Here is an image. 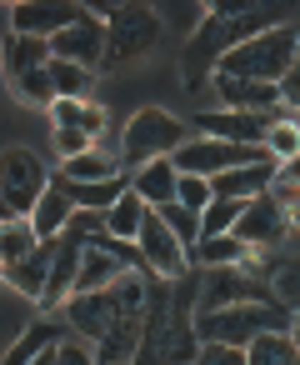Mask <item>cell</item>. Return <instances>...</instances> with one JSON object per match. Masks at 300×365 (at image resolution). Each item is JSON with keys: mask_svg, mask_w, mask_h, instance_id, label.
I'll list each match as a JSON object with an SVG mask.
<instances>
[{"mask_svg": "<svg viewBox=\"0 0 300 365\" xmlns=\"http://www.w3.org/2000/svg\"><path fill=\"white\" fill-rule=\"evenodd\" d=\"M145 305H150V275H125L110 290L71 295L66 320H71V330L81 340L95 345V365H125L130 350H140Z\"/></svg>", "mask_w": 300, "mask_h": 365, "instance_id": "6da1fadb", "label": "cell"}, {"mask_svg": "<svg viewBox=\"0 0 300 365\" xmlns=\"http://www.w3.org/2000/svg\"><path fill=\"white\" fill-rule=\"evenodd\" d=\"M195 295H200V275L195 270L185 280H155L150 275L145 335H140V355L130 365H195V355H200Z\"/></svg>", "mask_w": 300, "mask_h": 365, "instance_id": "7a4b0ae2", "label": "cell"}, {"mask_svg": "<svg viewBox=\"0 0 300 365\" xmlns=\"http://www.w3.org/2000/svg\"><path fill=\"white\" fill-rule=\"evenodd\" d=\"M290 16H295L290 6H210L205 26L190 31V41H185V51H180V76H185V86L200 91V86L215 76V66H220L235 46H245V41L265 36V31L290 26Z\"/></svg>", "mask_w": 300, "mask_h": 365, "instance_id": "3957f363", "label": "cell"}, {"mask_svg": "<svg viewBox=\"0 0 300 365\" xmlns=\"http://www.w3.org/2000/svg\"><path fill=\"white\" fill-rule=\"evenodd\" d=\"M295 56H300V31L280 26V31H265V36L235 46V51L215 66V76H235V81H255V86H280V81L290 76Z\"/></svg>", "mask_w": 300, "mask_h": 365, "instance_id": "277c9868", "label": "cell"}, {"mask_svg": "<svg viewBox=\"0 0 300 365\" xmlns=\"http://www.w3.org/2000/svg\"><path fill=\"white\" fill-rule=\"evenodd\" d=\"M290 330V310L285 305H230V310H195V335L200 345H230V350H250L260 335Z\"/></svg>", "mask_w": 300, "mask_h": 365, "instance_id": "5b68a950", "label": "cell"}, {"mask_svg": "<svg viewBox=\"0 0 300 365\" xmlns=\"http://www.w3.org/2000/svg\"><path fill=\"white\" fill-rule=\"evenodd\" d=\"M180 145H185V120H175V115L160 110V106H145V110L130 115V125H125V135H120V165H125V175H135L140 165L165 160V155H175Z\"/></svg>", "mask_w": 300, "mask_h": 365, "instance_id": "8992f818", "label": "cell"}, {"mask_svg": "<svg viewBox=\"0 0 300 365\" xmlns=\"http://www.w3.org/2000/svg\"><path fill=\"white\" fill-rule=\"evenodd\" d=\"M270 270H275V260L230 265V270H205V275H200L195 310H230V305H280V300H275V290H270Z\"/></svg>", "mask_w": 300, "mask_h": 365, "instance_id": "52a82bcc", "label": "cell"}, {"mask_svg": "<svg viewBox=\"0 0 300 365\" xmlns=\"http://www.w3.org/2000/svg\"><path fill=\"white\" fill-rule=\"evenodd\" d=\"M160 46V16L150 6H110L105 11V71L135 66Z\"/></svg>", "mask_w": 300, "mask_h": 365, "instance_id": "ba28073f", "label": "cell"}, {"mask_svg": "<svg viewBox=\"0 0 300 365\" xmlns=\"http://www.w3.org/2000/svg\"><path fill=\"white\" fill-rule=\"evenodd\" d=\"M51 170H46V160L36 155V150H26V145H6L0 150V190H6V205H11V215H21V220H31V210H36V200L51 190Z\"/></svg>", "mask_w": 300, "mask_h": 365, "instance_id": "9c48e42d", "label": "cell"}, {"mask_svg": "<svg viewBox=\"0 0 300 365\" xmlns=\"http://www.w3.org/2000/svg\"><path fill=\"white\" fill-rule=\"evenodd\" d=\"M290 115L285 106L275 110H195V130L210 135V140H230V145H250V150H265V135L270 125Z\"/></svg>", "mask_w": 300, "mask_h": 365, "instance_id": "30bf717a", "label": "cell"}, {"mask_svg": "<svg viewBox=\"0 0 300 365\" xmlns=\"http://www.w3.org/2000/svg\"><path fill=\"white\" fill-rule=\"evenodd\" d=\"M135 245H140L145 270H150L155 280H185V275L195 270V265H190V250L175 240V230L160 220V210H145V225H140Z\"/></svg>", "mask_w": 300, "mask_h": 365, "instance_id": "8fae6325", "label": "cell"}, {"mask_svg": "<svg viewBox=\"0 0 300 365\" xmlns=\"http://www.w3.org/2000/svg\"><path fill=\"white\" fill-rule=\"evenodd\" d=\"M81 16H86V6H76V0H21V6H11V31L36 36V41H56Z\"/></svg>", "mask_w": 300, "mask_h": 365, "instance_id": "7c38bea8", "label": "cell"}, {"mask_svg": "<svg viewBox=\"0 0 300 365\" xmlns=\"http://www.w3.org/2000/svg\"><path fill=\"white\" fill-rule=\"evenodd\" d=\"M290 230H295V225H290V215L280 210V200H275L270 190H265V195H255V200H245V215H240V225H235V235H240L255 255L275 250Z\"/></svg>", "mask_w": 300, "mask_h": 365, "instance_id": "4fadbf2b", "label": "cell"}, {"mask_svg": "<svg viewBox=\"0 0 300 365\" xmlns=\"http://www.w3.org/2000/svg\"><path fill=\"white\" fill-rule=\"evenodd\" d=\"M51 56H56V61H71V66L95 71V66L105 61V16H95V11L86 6V16H81L71 31H61V36L51 41Z\"/></svg>", "mask_w": 300, "mask_h": 365, "instance_id": "5bb4252c", "label": "cell"}, {"mask_svg": "<svg viewBox=\"0 0 300 365\" xmlns=\"http://www.w3.org/2000/svg\"><path fill=\"white\" fill-rule=\"evenodd\" d=\"M81 255H86V245H81V240H71V235H61V240H56V265H51L46 295L36 300L41 310H66V300L76 295V280H81Z\"/></svg>", "mask_w": 300, "mask_h": 365, "instance_id": "9a60e30c", "label": "cell"}, {"mask_svg": "<svg viewBox=\"0 0 300 365\" xmlns=\"http://www.w3.org/2000/svg\"><path fill=\"white\" fill-rule=\"evenodd\" d=\"M56 56H51V41H36V36H6V46H0V66H6V81L11 86H21L26 76H36V71H46Z\"/></svg>", "mask_w": 300, "mask_h": 365, "instance_id": "2e32d148", "label": "cell"}, {"mask_svg": "<svg viewBox=\"0 0 300 365\" xmlns=\"http://www.w3.org/2000/svg\"><path fill=\"white\" fill-rule=\"evenodd\" d=\"M130 190L150 205V210H165V205H175V190H180V170H175V160L165 155V160H150V165H140L135 175H130Z\"/></svg>", "mask_w": 300, "mask_h": 365, "instance_id": "e0dca14e", "label": "cell"}, {"mask_svg": "<svg viewBox=\"0 0 300 365\" xmlns=\"http://www.w3.org/2000/svg\"><path fill=\"white\" fill-rule=\"evenodd\" d=\"M275 170H280L275 160L225 170V175H215V180H210V195H215V200H255V195H265V190L275 185Z\"/></svg>", "mask_w": 300, "mask_h": 365, "instance_id": "ac0fdd59", "label": "cell"}, {"mask_svg": "<svg viewBox=\"0 0 300 365\" xmlns=\"http://www.w3.org/2000/svg\"><path fill=\"white\" fill-rule=\"evenodd\" d=\"M210 91L220 96L225 110H275L280 106V86H255V81H235V76H210Z\"/></svg>", "mask_w": 300, "mask_h": 365, "instance_id": "d6986e66", "label": "cell"}, {"mask_svg": "<svg viewBox=\"0 0 300 365\" xmlns=\"http://www.w3.org/2000/svg\"><path fill=\"white\" fill-rule=\"evenodd\" d=\"M260 255L240 240V235H205L195 250H190V265L200 270H230V265H255Z\"/></svg>", "mask_w": 300, "mask_h": 365, "instance_id": "ffe728a7", "label": "cell"}, {"mask_svg": "<svg viewBox=\"0 0 300 365\" xmlns=\"http://www.w3.org/2000/svg\"><path fill=\"white\" fill-rule=\"evenodd\" d=\"M71 215H76V200L61 190V180H51V190H46V195L36 200V210H31V225H36V235L51 245V240H61V235H66Z\"/></svg>", "mask_w": 300, "mask_h": 365, "instance_id": "44dd1931", "label": "cell"}, {"mask_svg": "<svg viewBox=\"0 0 300 365\" xmlns=\"http://www.w3.org/2000/svg\"><path fill=\"white\" fill-rule=\"evenodd\" d=\"M130 270L110 255V250H100V245H86V255H81V280H76V295H95V290H110L115 280H125Z\"/></svg>", "mask_w": 300, "mask_h": 365, "instance_id": "7402d4cb", "label": "cell"}, {"mask_svg": "<svg viewBox=\"0 0 300 365\" xmlns=\"http://www.w3.org/2000/svg\"><path fill=\"white\" fill-rule=\"evenodd\" d=\"M56 175L76 180V185H100V180L125 175V165H120V155H110V150H86V155H76V160H61Z\"/></svg>", "mask_w": 300, "mask_h": 365, "instance_id": "603a6c76", "label": "cell"}, {"mask_svg": "<svg viewBox=\"0 0 300 365\" xmlns=\"http://www.w3.org/2000/svg\"><path fill=\"white\" fill-rule=\"evenodd\" d=\"M51 265H56V240H51V245H41L31 260L11 265V270H6V280H11V290H21L26 300H41V295H46V280H51Z\"/></svg>", "mask_w": 300, "mask_h": 365, "instance_id": "cb8c5ba5", "label": "cell"}, {"mask_svg": "<svg viewBox=\"0 0 300 365\" xmlns=\"http://www.w3.org/2000/svg\"><path fill=\"white\" fill-rule=\"evenodd\" d=\"M51 125H66V130H81L90 140H100L105 125H110V115L100 106H90V101H56L51 106Z\"/></svg>", "mask_w": 300, "mask_h": 365, "instance_id": "d4e9b609", "label": "cell"}, {"mask_svg": "<svg viewBox=\"0 0 300 365\" xmlns=\"http://www.w3.org/2000/svg\"><path fill=\"white\" fill-rule=\"evenodd\" d=\"M41 245H46V240H41V235H36V225H31V220H21V215L0 225V260H6V270H11V265H21V260H31Z\"/></svg>", "mask_w": 300, "mask_h": 365, "instance_id": "484cf974", "label": "cell"}, {"mask_svg": "<svg viewBox=\"0 0 300 365\" xmlns=\"http://www.w3.org/2000/svg\"><path fill=\"white\" fill-rule=\"evenodd\" d=\"M66 335L51 325V320H41V325H31V330H21V340L6 350V360H0V365H31L41 350H51V345H61Z\"/></svg>", "mask_w": 300, "mask_h": 365, "instance_id": "4316f807", "label": "cell"}, {"mask_svg": "<svg viewBox=\"0 0 300 365\" xmlns=\"http://www.w3.org/2000/svg\"><path fill=\"white\" fill-rule=\"evenodd\" d=\"M145 210H150V205H145V200H140L135 190H125V195H120V200L110 205V215H105L110 235H115V240H130V245H135V235H140V225H145Z\"/></svg>", "mask_w": 300, "mask_h": 365, "instance_id": "83f0119b", "label": "cell"}, {"mask_svg": "<svg viewBox=\"0 0 300 365\" xmlns=\"http://www.w3.org/2000/svg\"><path fill=\"white\" fill-rule=\"evenodd\" d=\"M250 365H300V345L290 340V330H275V335H260L250 350H245Z\"/></svg>", "mask_w": 300, "mask_h": 365, "instance_id": "f1b7e54d", "label": "cell"}, {"mask_svg": "<svg viewBox=\"0 0 300 365\" xmlns=\"http://www.w3.org/2000/svg\"><path fill=\"white\" fill-rule=\"evenodd\" d=\"M51 81H56V101H86L95 86V71L71 66V61H51Z\"/></svg>", "mask_w": 300, "mask_h": 365, "instance_id": "f546056e", "label": "cell"}, {"mask_svg": "<svg viewBox=\"0 0 300 365\" xmlns=\"http://www.w3.org/2000/svg\"><path fill=\"white\" fill-rule=\"evenodd\" d=\"M270 290H275V300H280L290 315L300 310V255L275 260V270H270Z\"/></svg>", "mask_w": 300, "mask_h": 365, "instance_id": "4dcf8cb0", "label": "cell"}, {"mask_svg": "<svg viewBox=\"0 0 300 365\" xmlns=\"http://www.w3.org/2000/svg\"><path fill=\"white\" fill-rule=\"evenodd\" d=\"M240 215H245V200H210L205 215H200V230H205V235H235ZM205 235H200V240H205Z\"/></svg>", "mask_w": 300, "mask_h": 365, "instance_id": "1f68e13d", "label": "cell"}, {"mask_svg": "<svg viewBox=\"0 0 300 365\" xmlns=\"http://www.w3.org/2000/svg\"><path fill=\"white\" fill-rule=\"evenodd\" d=\"M265 150L275 155V165L295 160V155H300V120H295V115H280V120L270 125V135H265Z\"/></svg>", "mask_w": 300, "mask_h": 365, "instance_id": "d6a6232c", "label": "cell"}, {"mask_svg": "<svg viewBox=\"0 0 300 365\" xmlns=\"http://www.w3.org/2000/svg\"><path fill=\"white\" fill-rule=\"evenodd\" d=\"M160 220L175 230V240H180L185 250H195V245H200V235H205V230H200V215H195V210H185L180 200H175V205H165V210H160Z\"/></svg>", "mask_w": 300, "mask_h": 365, "instance_id": "836d02e7", "label": "cell"}, {"mask_svg": "<svg viewBox=\"0 0 300 365\" xmlns=\"http://www.w3.org/2000/svg\"><path fill=\"white\" fill-rule=\"evenodd\" d=\"M21 101H31V106H41V110H51L56 106V81H51V66L46 71H36V76H26L21 86H11Z\"/></svg>", "mask_w": 300, "mask_h": 365, "instance_id": "e575fe53", "label": "cell"}, {"mask_svg": "<svg viewBox=\"0 0 300 365\" xmlns=\"http://www.w3.org/2000/svg\"><path fill=\"white\" fill-rule=\"evenodd\" d=\"M66 235H71V240H81V245H95L100 235H110V225H105V215H100V210H76V215H71V225H66Z\"/></svg>", "mask_w": 300, "mask_h": 365, "instance_id": "d590c367", "label": "cell"}, {"mask_svg": "<svg viewBox=\"0 0 300 365\" xmlns=\"http://www.w3.org/2000/svg\"><path fill=\"white\" fill-rule=\"evenodd\" d=\"M175 200H180L185 210L205 215V205H210L215 195H210V180H200V175H180V190H175Z\"/></svg>", "mask_w": 300, "mask_h": 365, "instance_id": "8d00e7d4", "label": "cell"}, {"mask_svg": "<svg viewBox=\"0 0 300 365\" xmlns=\"http://www.w3.org/2000/svg\"><path fill=\"white\" fill-rule=\"evenodd\" d=\"M56 150H61L66 160H76V155L95 150V140H90V135H81V130H66V125H56Z\"/></svg>", "mask_w": 300, "mask_h": 365, "instance_id": "74e56055", "label": "cell"}, {"mask_svg": "<svg viewBox=\"0 0 300 365\" xmlns=\"http://www.w3.org/2000/svg\"><path fill=\"white\" fill-rule=\"evenodd\" d=\"M195 365H250L245 350H230V345H200Z\"/></svg>", "mask_w": 300, "mask_h": 365, "instance_id": "f35d334b", "label": "cell"}, {"mask_svg": "<svg viewBox=\"0 0 300 365\" xmlns=\"http://www.w3.org/2000/svg\"><path fill=\"white\" fill-rule=\"evenodd\" d=\"M280 106H285L290 115L300 110V56H295V66H290V76L280 81Z\"/></svg>", "mask_w": 300, "mask_h": 365, "instance_id": "ab89813d", "label": "cell"}, {"mask_svg": "<svg viewBox=\"0 0 300 365\" xmlns=\"http://www.w3.org/2000/svg\"><path fill=\"white\" fill-rule=\"evenodd\" d=\"M56 365H95V355H90L86 340H61V360Z\"/></svg>", "mask_w": 300, "mask_h": 365, "instance_id": "60d3db41", "label": "cell"}, {"mask_svg": "<svg viewBox=\"0 0 300 365\" xmlns=\"http://www.w3.org/2000/svg\"><path fill=\"white\" fill-rule=\"evenodd\" d=\"M275 180H280V185H300V155H295V160H285V165L275 170Z\"/></svg>", "mask_w": 300, "mask_h": 365, "instance_id": "b9f144b4", "label": "cell"}, {"mask_svg": "<svg viewBox=\"0 0 300 365\" xmlns=\"http://www.w3.org/2000/svg\"><path fill=\"white\" fill-rule=\"evenodd\" d=\"M56 360H61V345H51V350H41V355H36L31 365H56Z\"/></svg>", "mask_w": 300, "mask_h": 365, "instance_id": "7bdbcfd3", "label": "cell"}, {"mask_svg": "<svg viewBox=\"0 0 300 365\" xmlns=\"http://www.w3.org/2000/svg\"><path fill=\"white\" fill-rule=\"evenodd\" d=\"M290 340H295V345H300V310H295V315H290Z\"/></svg>", "mask_w": 300, "mask_h": 365, "instance_id": "ee69618b", "label": "cell"}, {"mask_svg": "<svg viewBox=\"0 0 300 365\" xmlns=\"http://www.w3.org/2000/svg\"><path fill=\"white\" fill-rule=\"evenodd\" d=\"M6 220H16V215H11V205H6V190H0V225H6Z\"/></svg>", "mask_w": 300, "mask_h": 365, "instance_id": "f6af8a7d", "label": "cell"}, {"mask_svg": "<svg viewBox=\"0 0 300 365\" xmlns=\"http://www.w3.org/2000/svg\"><path fill=\"white\" fill-rule=\"evenodd\" d=\"M0 275H6V260H0Z\"/></svg>", "mask_w": 300, "mask_h": 365, "instance_id": "bcb514c9", "label": "cell"}, {"mask_svg": "<svg viewBox=\"0 0 300 365\" xmlns=\"http://www.w3.org/2000/svg\"><path fill=\"white\" fill-rule=\"evenodd\" d=\"M295 120H300V110H295Z\"/></svg>", "mask_w": 300, "mask_h": 365, "instance_id": "7dc6e473", "label": "cell"}, {"mask_svg": "<svg viewBox=\"0 0 300 365\" xmlns=\"http://www.w3.org/2000/svg\"><path fill=\"white\" fill-rule=\"evenodd\" d=\"M295 240H300V230H295Z\"/></svg>", "mask_w": 300, "mask_h": 365, "instance_id": "c3c4849f", "label": "cell"}]
</instances>
